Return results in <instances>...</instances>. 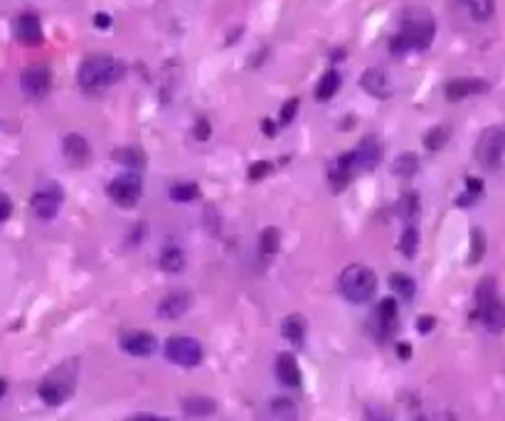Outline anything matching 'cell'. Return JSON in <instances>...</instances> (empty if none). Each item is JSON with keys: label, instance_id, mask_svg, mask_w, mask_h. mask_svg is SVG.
<instances>
[{"label": "cell", "instance_id": "6da1fadb", "mask_svg": "<svg viewBox=\"0 0 505 421\" xmlns=\"http://www.w3.org/2000/svg\"><path fill=\"white\" fill-rule=\"evenodd\" d=\"M126 77V62L111 55H92L81 62L77 81L86 94H99Z\"/></svg>", "mask_w": 505, "mask_h": 421}, {"label": "cell", "instance_id": "7a4b0ae2", "mask_svg": "<svg viewBox=\"0 0 505 421\" xmlns=\"http://www.w3.org/2000/svg\"><path fill=\"white\" fill-rule=\"evenodd\" d=\"M437 25L431 12L426 10H409L402 20V30L389 40V49L394 55H404L409 49H426L434 42Z\"/></svg>", "mask_w": 505, "mask_h": 421}, {"label": "cell", "instance_id": "3957f363", "mask_svg": "<svg viewBox=\"0 0 505 421\" xmlns=\"http://www.w3.org/2000/svg\"><path fill=\"white\" fill-rule=\"evenodd\" d=\"M476 308H478L480 323L491 333H503L505 330V301L498 296L495 281L488 276L476 286Z\"/></svg>", "mask_w": 505, "mask_h": 421}, {"label": "cell", "instance_id": "277c9868", "mask_svg": "<svg viewBox=\"0 0 505 421\" xmlns=\"http://www.w3.org/2000/svg\"><path fill=\"white\" fill-rule=\"evenodd\" d=\"M340 293L352 303H367L377 291V276L375 271L365 264H350L340 271L338 279Z\"/></svg>", "mask_w": 505, "mask_h": 421}, {"label": "cell", "instance_id": "5b68a950", "mask_svg": "<svg viewBox=\"0 0 505 421\" xmlns=\"http://www.w3.org/2000/svg\"><path fill=\"white\" fill-rule=\"evenodd\" d=\"M74 387H77V362L69 360L42 379L37 394L47 407H60L74 394Z\"/></svg>", "mask_w": 505, "mask_h": 421}, {"label": "cell", "instance_id": "8992f818", "mask_svg": "<svg viewBox=\"0 0 505 421\" xmlns=\"http://www.w3.org/2000/svg\"><path fill=\"white\" fill-rule=\"evenodd\" d=\"M505 153V126H488L476 143V160L486 170H495Z\"/></svg>", "mask_w": 505, "mask_h": 421}, {"label": "cell", "instance_id": "52a82bcc", "mask_svg": "<svg viewBox=\"0 0 505 421\" xmlns=\"http://www.w3.org/2000/svg\"><path fill=\"white\" fill-rule=\"evenodd\" d=\"M106 192H109V197L116 202L118 207L133 209L135 205L141 202L143 183H141V177L135 175V173H126V175L114 177V180L109 183V188H106Z\"/></svg>", "mask_w": 505, "mask_h": 421}, {"label": "cell", "instance_id": "ba28073f", "mask_svg": "<svg viewBox=\"0 0 505 421\" xmlns=\"http://www.w3.org/2000/svg\"><path fill=\"white\" fill-rule=\"evenodd\" d=\"M166 357L172 365L197 367L203 362V345H200L195 337H187V335L170 337V340L166 342Z\"/></svg>", "mask_w": 505, "mask_h": 421}, {"label": "cell", "instance_id": "9c48e42d", "mask_svg": "<svg viewBox=\"0 0 505 421\" xmlns=\"http://www.w3.org/2000/svg\"><path fill=\"white\" fill-rule=\"evenodd\" d=\"M350 160H352V170L355 175L367 170H375L377 165L382 163V143L377 136H365L360 143H357L355 151H350Z\"/></svg>", "mask_w": 505, "mask_h": 421}, {"label": "cell", "instance_id": "30bf717a", "mask_svg": "<svg viewBox=\"0 0 505 421\" xmlns=\"http://www.w3.org/2000/svg\"><path fill=\"white\" fill-rule=\"evenodd\" d=\"M30 205L37 220L49 222L52 217H57V212L62 207V190L57 185H47V188L37 190L35 195H32Z\"/></svg>", "mask_w": 505, "mask_h": 421}, {"label": "cell", "instance_id": "8fae6325", "mask_svg": "<svg viewBox=\"0 0 505 421\" xmlns=\"http://www.w3.org/2000/svg\"><path fill=\"white\" fill-rule=\"evenodd\" d=\"M20 86H23V94L30 99H42L47 97L49 86H52V74L42 64H35V67H27L20 77Z\"/></svg>", "mask_w": 505, "mask_h": 421}, {"label": "cell", "instance_id": "7c38bea8", "mask_svg": "<svg viewBox=\"0 0 505 421\" xmlns=\"http://www.w3.org/2000/svg\"><path fill=\"white\" fill-rule=\"evenodd\" d=\"M192 305V293L178 288V291H170L168 296H163V301L158 303V316L163 320H175V318H183L185 313L190 311Z\"/></svg>", "mask_w": 505, "mask_h": 421}, {"label": "cell", "instance_id": "4fadbf2b", "mask_svg": "<svg viewBox=\"0 0 505 421\" xmlns=\"http://www.w3.org/2000/svg\"><path fill=\"white\" fill-rule=\"evenodd\" d=\"M491 89L486 79H478V77H458V79H451L443 89L449 101H461V99L476 97V94H486Z\"/></svg>", "mask_w": 505, "mask_h": 421}, {"label": "cell", "instance_id": "5bb4252c", "mask_svg": "<svg viewBox=\"0 0 505 421\" xmlns=\"http://www.w3.org/2000/svg\"><path fill=\"white\" fill-rule=\"evenodd\" d=\"M121 350L133 357H148L155 350V337L146 330H129L121 335Z\"/></svg>", "mask_w": 505, "mask_h": 421}, {"label": "cell", "instance_id": "9a60e30c", "mask_svg": "<svg viewBox=\"0 0 505 421\" xmlns=\"http://www.w3.org/2000/svg\"><path fill=\"white\" fill-rule=\"evenodd\" d=\"M15 37H18L23 44H27V47L42 44V25H40L37 15L23 12L18 18V23H15Z\"/></svg>", "mask_w": 505, "mask_h": 421}, {"label": "cell", "instance_id": "2e32d148", "mask_svg": "<svg viewBox=\"0 0 505 421\" xmlns=\"http://www.w3.org/2000/svg\"><path fill=\"white\" fill-rule=\"evenodd\" d=\"M360 86H363L370 97H375V99H387L389 94H392V84H389L387 72L380 67H372V69H367V72H363Z\"/></svg>", "mask_w": 505, "mask_h": 421}, {"label": "cell", "instance_id": "e0dca14e", "mask_svg": "<svg viewBox=\"0 0 505 421\" xmlns=\"http://www.w3.org/2000/svg\"><path fill=\"white\" fill-rule=\"evenodd\" d=\"M274 370H276V377L283 387H291V390L301 387V367H298V360L291 353L279 355Z\"/></svg>", "mask_w": 505, "mask_h": 421}, {"label": "cell", "instance_id": "ac0fdd59", "mask_svg": "<svg viewBox=\"0 0 505 421\" xmlns=\"http://www.w3.org/2000/svg\"><path fill=\"white\" fill-rule=\"evenodd\" d=\"M62 151H64V158L69 160L72 165H84L92 155V148H89V140L84 138L81 133H67L64 140H62Z\"/></svg>", "mask_w": 505, "mask_h": 421}, {"label": "cell", "instance_id": "d6986e66", "mask_svg": "<svg viewBox=\"0 0 505 421\" xmlns=\"http://www.w3.org/2000/svg\"><path fill=\"white\" fill-rule=\"evenodd\" d=\"M352 177H355V170H352V160H350V153H343L338 158L333 160L331 168H328V183H331L333 190H343L345 185L350 183Z\"/></svg>", "mask_w": 505, "mask_h": 421}, {"label": "cell", "instance_id": "ffe728a7", "mask_svg": "<svg viewBox=\"0 0 505 421\" xmlns=\"http://www.w3.org/2000/svg\"><path fill=\"white\" fill-rule=\"evenodd\" d=\"M375 328L380 335H389L394 328H397V301L385 298L380 301L375 313Z\"/></svg>", "mask_w": 505, "mask_h": 421}, {"label": "cell", "instance_id": "44dd1931", "mask_svg": "<svg viewBox=\"0 0 505 421\" xmlns=\"http://www.w3.org/2000/svg\"><path fill=\"white\" fill-rule=\"evenodd\" d=\"M261 421H298L296 404L289 402V399H274V402L266 407Z\"/></svg>", "mask_w": 505, "mask_h": 421}, {"label": "cell", "instance_id": "7402d4cb", "mask_svg": "<svg viewBox=\"0 0 505 421\" xmlns=\"http://www.w3.org/2000/svg\"><path fill=\"white\" fill-rule=\"evenodd\" d=\"M158 261H160V269L166 271V274H178V271L185 269V251L175 244H168L160 251Z\"/></svg>", "mask_w": 505, "mask_h": 421}, {"label": "cell", "instance_id": "603a6c76", "mask_svg": "<svg viewBox=\"0 0 505 421\" xmlns=\"http://www.w3.org/2000/svg\"><path fill=\"white\" fill-rule=\"evenodd\" d=\"M340 89V74L335 69H328L323 77H320L318 86H315V99L318 101H331Z\"/></svg>", "mask_w": 505, "mask_h": 421}, {"label": "cell", "instance_id": "cb8c5ba5", "mask_svg": "<svg viewBox=\"0 0 505 421\" xmlns=\"http://www.w3.org/2000/svg\"><path fill=\"white\" fill-rule=\"evenodd\" d=\"M461 3L476 23H486L495 12V0H461Z\"/></svg>", "mask_w": 505, "mask_h": 421}, {"label": "cell", "instance_id": "d4e9b609", "mask_svg": "<svg viewBox=\"0 0 505 421\" xmlns=\"http://www.w3.org/2000/svg\"><path fill=\"white\" fill-rule=\"evenodd\" d=\"M389 288H392L397 296H402L404 301H412L414 293H417V283H414L412 276L402 274V271H394L392 276H389Z\"/></svg>", "mask_w": 505, "mask_h": 421}, {"label": "cell", "instance_id": "484cf974", "mask_svg": "<svg viewBox=\"0 0 505 421\" xmlns=\"http://www.w3.org/2000/svg\"><path fill=\"white\" fill-rule=\"evenodd\" d=\"M283 337L291 342V345H303V335H306V323H303L301 316H289L281 325Z\"/></svg>", "mask_w": 505, "mask_h": 421}, {"label": "cell", "instance_id": "4316f807", "mask_svg": "<svg viewBox=\"0 0 505 421\" xmlns=\"http://www.w3.org/2000/svg\"><path fill=\"white\" fill-rule=\"evenodd\" d=\"M392 170L397 177H402V180H406V177H414L419 173V158L414 155V153H402V155H397L392 163Z\"/></svg>", "mask_w": 505, "mask_h": 421}, {"label": "cell", "instance_id": "83f0119b", "mask_svg": "<svg viewBox=\"0 0 505 421\" xmlns=\"http://www.w3.org/2000/svg\"><path fill=\"white\" fill-rule=\"evenodd\" d=\"M183 409L190 416H209L215 411V402L209 397H187L183 399Z\"/></svg>", "mask_w": 505, "mask_h": 421}, {"label": "cell", "instance_id": "f1b7e54d", "mask_svg": "<svg viewBox=\"0 0 505 421\" xmlns=\"http://www.w3.org/2000/svg\"><path fill=\"white\" fill-rule=\"evenodd\" d=\"M111 158L118 160V163H123V165H131V168H141V165L146 163L143 153L138 151V148H133V146H126V148H116V151H111Z\"/></svg>", "mask_w": 505, "mask_h": 421}, {"label": "cell", "instance_id": "f546056e", "mask_svg": "<svg viewBox=\"0 0 505 421\" xmlns=\"http://www.w3.org/2000/svg\"><path fill=\"white\" fill-rule=\"evenodd\" d=\"M259 246H261V254L264 257H274L281 246V232H279L276 227H266L264 232H261V239H259Z\"/></svg>", "mask_w": 505, "mask_h": 421}, {"label": "cell", "instance_id": "4dcf8cb0", "mask_svg": "<svg viewBox=\"0 0 505 421\" xmlns=\"http://www.w3.org/2000/svg\"><path fill=\"white\" fill-rule=\"evenodd\" d=\"M449 138H451V129H449V126H434L431 131H426L424 146L429 148V151H441V148L449 143Z\"/></svg>", "mask_w": 505, "mask_h": 421}, {"label": "cell", "instance_id": "1f68e13d", "mask_svg": "<svg viewBox=\"0 0 505 421\" xmlns=\"http://www.w3.org/2000/svg\"><path fill=\"white\" fill-rule=\"evenodd\" d=\"M397 214H400L402 220H417L419 214V195L417 192H404L400 200V205H397Z\"/></svg>", "mask_w": 505, "mask_h": 421}, {"label": "cell", "instance_id": "d6a6232c", "mask_svg": "<svg viewBox=\"0 0 505 421\" xmlns=\"http://www.w3.org/2000/svg\"><path fill=\"white\" fill-rule=\"evenodd\" d=\"M400 251L404 254L406 259L417 257V251H419V232H417V227H406V229H404V234H402V239H400Z\"/></svg>", "mask_w": 505, "mask_h": 421}, {"label": "cell", "instance_id": "836d02e7", "mask_svg": "<svg viewBox=\"0 0 505 421\" xmlns=\"http://www.w3.org/2000/svg\"><path fill=\"white\" fill-rule=\"evenodd\" d=\"M480 192H483V183H480L478 177H468L466 180V192H463L461 197H458V205H461V207H466V205H474L476 200H478V195Z\"/></svg>", "mask_w": 505, "mask_h": 421}, {"label": "cell", "instance_id": "e575fe53", "mask_svg": "<svg viewBox=\"0 0 505 421\" xmlns=\"http://www.w3.org/2000/svg\"><path fill=\"white\" fill-rule=\"evenodd\" d=\"M200 195V188L192 183H180V185H172L170 188V197L175 202H190Z\"/></svg>", "mask_w": 505, "mask_h": 421}, {"label": "cell", "instance_id": "d590c367", "mask_svg": "<svg viewBox=\"0 0 505 421\" xmlns=\"http://www.w3.org/2000/svg\"><path fill=\"white\" fill-rule=\"evenodd\" d=\"M483 254H486V237H483V232L480 229H474V234H471V264H478L480 259H483Z\"/></svg>", "mask_w": 505, "mask_h": 421}, {"label": "cell", "instance_id": "8d00e7d4", "mask_svg": "<svg viewBox=\"0 0 505 421\" xmlns=\"http://www.w3.org/2000/svg\"><path fill=\"white\" fill-rule=\"evenodd\" d=\"M269 173H271L269 160H257V163H252V168H249V173H246V175H249V180H254V183H257V180H264Z\"/></svg>", "mask_w": 505, "mask_h": 421}, {"label": "cell", "instance_id": "74e56055", "mask_svg": "<svg viewBox=\"0 0 505 421\" xmlns=\"http://www.w3.org/2000/svg\"><path fill=\"white\" fill-rule=\"evenodd\" d=\"M296 114H298V99H289V101L281 106V123L283 126H289V123L296 118Z\"/></svg>", "mask_w": 505, "mask_h": 421}, {"label": "cell", "instance_id": "f35d334b", "mask_svg": "<svg viewBox=\"0 0 505 421\" xmlns=\"http://www.w3.org/2000/svg\"><path fill=\"white\" fill-rule=\"evenodd\" d=\"M209 133H212V126L207 123V118H200V121L195 123V138L197 140H207Z\"/></svg>", "mask_w": 505, "mask_h": 421}, {"label": "cell", "instance_id": "ab89813d", "mask_svg": "<svg viewBox=\"0 0 505 421\" xmlns=\"http://www.w3.org/2000/svg\"><path fill=\"white\" fill-rule=\"evenodd\" d=\"M12 212V202L8 195H0V222H5Z\"/></svg>", "mask_w": 505, "mask_h": 421}, {"label": "cell", "instance_id": "60d3db41", "mask_svg": "<svg viewBox=\"0 0 505 421\" xmlns=\"http://www.w3.org/2000/svg\"><path fill=\"white\" fill-rule=\"evenodd\" d=\"M434 323H437V320H434V318H431V316H424V318H419V323H417L419 333H429V330L434 328Z\"/></svg>", "mask_w": 505, "mask_h": 421}, {"label": "cell", "instance_id": "b9f144b4", "mask_svg": "<svg viewBox=\"0 0 505 421\" xmlns=\"http://www.w3.org/2000/svg\"><path fill=\"white\" fill-rule=\"evenodd\" d=\"M131 421H168V419H163V416H155V414H138V416H133Z\"/></svg>", "mask_w": 505, "mask_h": 421}, {"label": "cell", "instance_id": "7bdbcfd3", "mask_svg": "<svg viewBox=\"0 0 505 421\" xmlns=\"http://www.w3.org/2000/svg\"><path fill=\"white\" fill-rule=\"evenodd\" d=\"M94 23H96L99 27H109V25H111V20H109V15H104V12H99L96 18H94Z\"/></svg>", "mask_w": 505, "mask_h": 421}, {"label": "cell", "instance_id": "ee69618b", "mask_svg": "<svg viewBox=\"0 0 505 421\" xmlns=\"http://www.w3.org/2000/svg\"><path fill=\"white\" fill-rule=\"evenodd\" d=\"M261 131H264L266 136H274V133H276V126H274V123H271L269 118H266V121L261 123Z\"/></svg>", "mask_w": 505, "mask_h": 421}, {"label": "cell", "instance_id": "f6af8a7d", "mask_svg": "<svg viewBox=\"0 0 505 421\" xmlns=\"http://www.w3.org/2000/svg\"><path fill=\"white\" fill-rule=\"evenodd\" d=\"M409 355H412V348H409V345H404V342H402V345H400V357H404V360H406Z\"/></svg>", "mask_w": 505, "mask_h": 421}, {"label": "cell", "instance_id": "bcb514c9", "mask_svg": "<svg viewBox=\"0 0 505 421\" xmlns=\"http://www.w3.org/2000/svg\"><path fill=\"white\" fill-rule=\"evenodd\" d=\"M5 390H8V385H5V382H3V379H0V399H3V394H5Z\"/></svg>", "mask_w": 505, "mask_h": 421}]
</instances>
